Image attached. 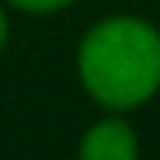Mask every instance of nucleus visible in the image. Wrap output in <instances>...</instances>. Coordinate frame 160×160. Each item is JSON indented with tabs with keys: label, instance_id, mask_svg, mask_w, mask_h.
<instances>
[{
	"label": "nucleus",
	"instance_id": "1",
	"mask_svg": "<svg viewBox=\"0 0 160 160\" xmlns=\"http://www.w3.org/2000/svg\"><path fill=\"white\" fill-rule=\"evenodd\" d=\"M78 78L105 108L144 105L160 88V30L137 17L95 23L78 46Z\"/></svg>",
	"mask_w": 160,
	"mask_h": 160
},
{
	"label": "nucleus",
	"instance_id": "2",
	"mask_svg": "<svg viewBox=\"0 0 160 160\" xmlns=\"http://www.w3.org/2000/svg\"><path fill=\"white\" fill-rule=\"evenodd\" d=\"M78 154L85 160H134L137 157L134 128L121 118H105L82 137Z\"/></svg>",
	"mask_w": 160,
	"mask_h": 160
},
{
	"label": "nucleus",
	"instance_id": "3",
	"mask_svg": "<svg viewBox=\"0 0 160 160\" xmlns=\"http://www.w3.org/2000/svg\"><path fill=\"white\" fill-rule=\"evenodd\" d=\"M10 3L20 7V10H30V13H56L62 7H69L72 0H10Z\"/></svg>",
	"mask_w": 160,
	"mask_h": 160
},
{
	"label": "nucleus",
	"instance_id": "4",
	"mask_svg": "<svg viewBox=\"0 0 160 160\" xmlns=\"http://www.w3.org/2000/svg\"><path fill=\"white\" fill-rule=\"evenodd\" d=\"M7 42V17H3V7H0V49Z\"/></svg>",
	"mask_w": 160,
	"mask_h": 160
}]
</instances>
